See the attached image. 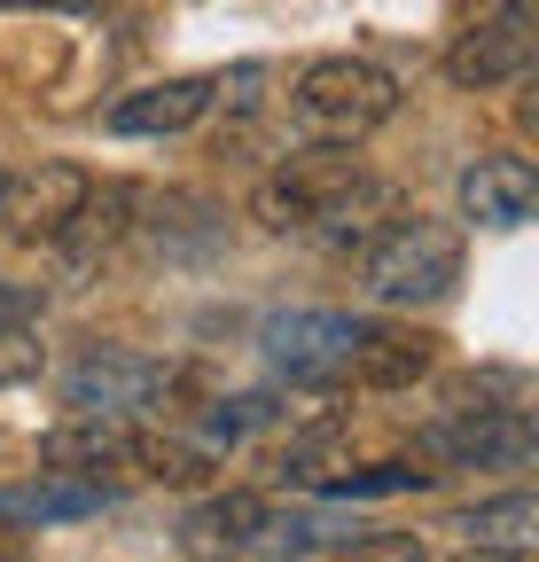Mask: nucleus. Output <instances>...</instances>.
<instances>
[{"instance_id": "1", "label": "nucleus", "mask_w": 539, "mask_h": 562, "mask_svg": "<svg viewBox=\"0 0 539 562\" xmlns=\"http://www.w3.org/2000/svg\"><path fill=\"white\" fill-rule=\"evenodd\" d=\"M250 220L266 235H297V243H321V250H368L398 220V188L375 180L360 157L305 140L297 157H282L250 188Z\"/></svg>"}, {"instance_id": "4", "label": "nucleus", "mask_w": 539, "mask_h": 562, "mask_svg": "<svg viewBox=\"0 0 539 562\" xmlns=\"http://www.w3.org/2000/svg\"><path fill=\"white\" fill-rule=\"evenodd\" d=\"M180 391V368L172 360H149V351H125V344H94L63 368V406L71 414H125L142 422L157 398Z\"/></svg>"}, {"instance_id": "14", "label": "nucleus", "mask_w": 539, "mask_h": 562, "mask_svg": "<svg viewBox=\"0 0 539 562\" xmlns=\"http://www.w3.org/2000/svg\"><path fill=\"white\" fill-rule=\"evenodd\" d=\"M102 501H110V484L71 476V469H40L32 484H9V492H0V516H9V524H79V516H94Z\"/></svg>"}, {"instance_id": "10", "label": "nucleus", "mask_w": 539, "mask_h": 562, "mask_svg": "<svg viewBox=\"0 0 539 562\" xmlns=\"http://www.w3.org/2000/svg\"><path fill=\"white\" fill-rule=\"evenodd\" d=\"M461 220L469 227H485V235H516L531 211H539V172L508 149H485V157H469L461 165Z\"/></svg>"}, {"instance_id": "13", "label": "nucleus", "mask_w": 539, "mask_h": 562, "mask_svg": "<svg viewBox=\"0 0 539 562\" xmlns=\"http://www.w3.org/2000/svg\"><path fill=\"white\" fill-rule=\"evenodd\" d=\"M266 516H274L266 492H212V501L180 524V539H188V554H220V562H227V554H258Z\"/></svg>"}, {"instance_id": "21", "label": "nucleus", "mask_w": 539, "mask_h": 562, "mask_svg": "<svg viewBox=\"0 0 539 562\" xmlns=\"http://www.w3.org/2000/svg\"><path fill=\"white\" fill-rule=\"evenodd\" d=\"M461 562H531V547H478V554H461Z\"/></svg>"}, {"instance_id": "7", "label": "nucleus", "mask_w": 539, "mask_h": 562, "mask_svg": "<svg viewBox=\"0 0 539 562\" xmlns=\"http://www.w3.org/2000/svg\"><path fill=\"white\" fill-rule=\"evenodd\" d=\"M539 55V16L531 9H501V16H469L446 47V79L461 94H493V87H524Z\"/></svg>"}, {"instance_id": "8", "label": "nucleus", "mask_w": 539, "mask_h": 562, "mask_svg": "<svg viewBox=\"0 0 539 562\" xmlns=\"http://www.w3.org/2000/svg\"><path fill=\"white\" fill-rule=\"evenodd\" d=\"M87 195H94V172H79V165H32L24 180H9L0 188V227H9L16 243H63L79 227V211H87Z\"/></svg>"}, {"instance_id": "5", "label": "nucleus", "mask_w": 539, "mask_h": 562, "mask_svg": "<svg viewBox=\"0 0 539 562\" xmlns=\"http://www.w3.org/2000/svg\"><path fill=\"white\" fill-rule=\"evenodd\" d=\"M423 461L438 469H516L531 461V406L508 398V406H446L438 422H423V438H415Z\"/></svg>"}, {"instance_id": "12", "label": "nucleus", "mask_w": 539, "mask_h": 562, "mask_svg": "<svg viewBox=\"0 0 539 562\" xmlns=\"http://www.w3.org/2000/svg\"><path fill=\"white\" fill-rule=\"evenodd\" d=\"M220 79L212 70H188V79H157V87H133L110 102V133H188V125H204L220 102Z\"/></svg>"}, {"instance_id": "19", "label": "nucleus", "mask_w": 539, "mask_h": 562, "mask_svg": "<svg viewBox=\"0 0 539 562\" xmlns=\"http://www.w3.org/2000/svg\"><path fill=\"white\" fill-rule=\"evenodd\" d=\"M40 313V297L32 290H9V281H0V328H16V321H32Z\"/></svg>"}, {"instance_id": "18", "label": "nucleus", "mask_w": 539, "mask_h": 562, "mask_svg": "<svg viewBox=\"0 0 539 562\" xmlns=\"http://www.w3.org/2000/svg\"><path fill=\"white\" fill-rule=\"evenodd\" d=\"M40 360H47V351H40L32 321H16V328H0V391H9V383H32V375H40Z\"/></svg>"}, {"instance_id": "3", "label": "nucleus", "mask_w": 539, "mask_h": 562, "mask_svg": "<svg viewBox=\"0 0 539 562\" xmlns=\"http://www.w3.org/2000/svg\"><path fill=\"white\" fill-rule=\"evenodd\" d=\"M360 290L375 305H446L461 290V227L423 220V211H398V220L360 250Z\"/></svg>"}, {"instance_id": "16", "label": "nucleus", "mask_w": 539, "mask_h": 562, "mask_svg": "<svg viewBox=\"0 0 539 562\" xmlns=\"http://www.w3.org/2000/svg\"><path fill=\"white\" fill-rule=\"evenodd\" d=\"M430 469H407V461H375V469H352V476H321V492L336 501H383V492H423Z\"/></svg>"}, {"instance_id": "20", "label": "nucleus", "mask_w": 539, "mask_h": 562, "mask_svg": "<svg viewBox=\"0 0 539 562\" xmlns=\"http://www.w3.org/2000/svg\"><path fill=\"white\" fill-rule=\"evenodd\" d=\"M501 9H531V0H453L461 24H469V16H501Z\"/></svg>"}, {"instance_id": "17", "label": "nucleus", "mask_w": 539, "mask_h": 562, "mask_svg": "<svg viewBox=\"0 0 539 562\" xmlns=\"http://www.w3.org/2000/svg\"><path fill=\"white\" fill-rule=\"evenodd\" d=\"M336 562H438L423 531H368V539H345Z\"/></svg>"}, {"instance_id": "2", "label": "nucleus", "mask_w": 539, "mask_h": 562, "mask_svg": "<svg viewBox=\"0 0 539 562\" xmlns=\"http://www.w3.org/2000/svg\"><path fill=\"white\" fill-rule=\"evenodd\" d=\"M398 117V79L368 55H313L290 79V125L313 149H360Z\"/></svg>"}, {"instance_id": "6", "label": "nucleus", "mask_w": 539, "mask_h": 562, "mask_svg": "<svg viewBox=\"0 0 539 562\" xmlns=\"http://www.w3.org/2000/svg\"><path fill=\"white\" fill-rule=\"evenodd\" d=\"M352 344H360V313H321V305H297V313H274L258 328V351L282 383H305V391H328L352 375Z\"/></svg>"}, {"instance_id": "9", "label": "nucleus", "mask_w": 539, "mask_h": 562, "mask_svg": "<svg viewBox=\"0 0 539 562\" xmlns=\"http://www.w3.org/2000/svg\"><path fill=\"white\" fill-rule=\"evenodd\" d=\"M47 461L71 469V476H149V430H133L125 414H71L47 430Z\"/></svg>"}, {"instance_id": "15", "label": "nucleus", "mask_w": 539, "mask_h": 562, "mask_svg": "<svg viewBox=\"0 0 539 562\" xmlns=\"http://www.w3.org/2000/svg\"><path fill=\"white\" fill-rule=\"evenodd\" d=\"M453 531H461L469 547H531V531H539V501L516 484V492H501V501H485V508H461Z\"/></svg>"}, {"instance_id": "11", "label": "nucleus", "mask_w": 539, "mask_h": 562, "mask_svg": "<svg viewBox=\"0 0 539 562\" xmlns=\"http://www.w3.org/2000/svg\"><path fill=\"white\" fill-rule=\"evenodd\" d=\"M438 368V344L407 321H360V344H352V375L360 391H415L423 375Z\"/></svg>"}, {"instance_id": "22", "label": "nucleus", "mask_w": 539, "mask_h": 562, "mask_svg": "<svg viewBox=\"0 0 539 562\" xmlns=\"http://www.w3.org/2000/svg\"><path fill=\"white\" fill-rule=\"evenodd\" d=\"M0 9H94V0H0Z\"/></svg>"}, {"instance_id": "23", "label": "nucleus", "mask_w": 539, "mask_h": 562, "mask_svg": "<svg viewBox=\"0 0 539 562\" xmlns=\"http://www.w3.org/2000/svg\"><path fill=\"white\" fill-rule=\"evenodd\" d=\"M0 188H9V165H0Z\"/></svg>"}]
</instances>
